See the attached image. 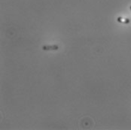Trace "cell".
Masks as SVG:
<instances>
[{"instance_id":"obj_1","label":"cell","mask_w":131,"mask_h":130,"mask_svg":"<svg viewBox=\"0 0 131 130\" xmlns=\"http://www.w3.org/2000/svg\"><path fill=\"white\" fill-rule=\"evenodd\" d=\"M59 49V46L56 45H44L42 47L43 50H57Z\"/></svg>"},{"instance_id":"obj_2","label":"cell","mask_w":131,"mask_h":130,"mask_svg":"<svg viewBox=\"0 0 131 130\" xmlns=\"http://www.w3.org/2000/svg\"><path fill=\"white\" fill-rule=\"evenodd\" d=\"M117 20L118 22L121 23H124V24H127L130 22V19L128 18H124V17H118L117 18Z\"/></svg>"},{"instance_id":"obj_3","label":"cell","mask_w":131,"mask_h":130,"mask_svg":"<svg viewBox=\"0 0 131 130\" xmlns=\"http://www.w3.org/2000/svg\"><path fill=\"white\" fill-rule=\"evenodd\" d=\"M130 11H131V5H130Z\"/></svg>"}]
</instances>
